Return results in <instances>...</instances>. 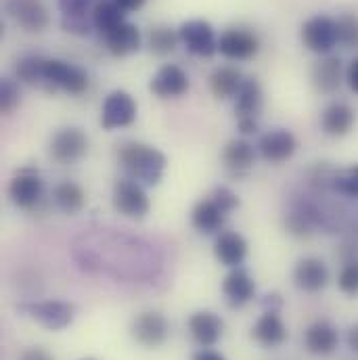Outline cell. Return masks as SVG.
Wrapping results in <instances>:
<instances>
[{
	"label": "cell",
	"mask_w": 358,
	"mask_h": 360,
	"mask_svg": "<svg viewBox=\"0 0 358 360\" xmlns=\"http://www.w3.org/2000/svg\"><path fill=\"white\" fill-rule=\"evenodd\" d=\"M120 164L130 179L143 184H158L166 170V155L143 143H128L120 149Z\"/></svg>",
	"instance_id": "6da1fadb"
},
{
	"label": "cell",
	"mask_w": 358,
	"mask_h": 360,
	"mask_svg": "<svg viewBox=\"0 0 358 360\" xmlns=\"http://www.w3.org/2000/svg\"><path fill=\"white\" fill-rule=\"evenodd\" d=\"M44 89L65 90L70 94H80L89 89V76L78 65H72L61 59H46L44 65Z\"/></svg>",
	"instance_id": "7a4b0ae2"
},
{
	"label": "cell",
	"mask_w": 358,
	"mask_h": 360,
	"mask_svg": "<svg viewBox=\"0 0 358 360\" xmlns=\"http://www.w3.org/2000/svg\"><path fill=\"white\" fill-rule=\"evenodd\" d=\"M302 42L317 55H327L340 42L338 21L327 15H317L302 25Z\"/></svg>",
	"instance_id": "3957f363"
},
{
	"label": "cell",
	"mask_w": 358,
	"mask_h": 360,
	"mask_svg": "<svg viewBox=\"0 0 358 360\" xmlns=\"http://www.w3.org/2000/svg\"><path fill=\"white\" fill-rule=\"evenodd\" d=\"M113 205L126 218H145L151 207L145 188L132 179H120L113 184Z\"/></svg>",
	"instance_id": "277c9868"
},
{
	"label": "cell",
	"mask_w": 358,
	"mask_h": 360,
	"mask_svg": "<svg viewBox=\"0 0 358 360\" xmlns=\"http://www.w3.org/2000/svg\"><path fill=\"white\" fill-rule=\"evenodd\" d=\"M42 193L44 182L34 168H21L8 184V197L21 210H34L40 203Z\"/></svg>",
	"instance_id": "5b68a950"
},
{
	"label": "cell",
	"mask_w": 358,
	"mask_h": 360,
	"mask_svg": "<svg viewBox=\"0 0 358 360\" xmlns=\"http://www.w3.org/2000/svg\"><path fill=\"white\" fill-rule=\"evenodd\" d=\"M179 36L188 53L197 57H212L218 51V38L214 27L203 19L184 21L179 27Z\"/></svg>",
	"instance_id": "8992f818"
},
{
	"label": "cell",
	"mask_w": 358,
	"mask_h": 360,
	"mask_svg": "<svg viewBox=\"0 0 358 360\" xmlns=\"http://www.w3.org/2000/svg\"><path fill=\"white\" fill-rule=\"evenodd\" d=\"M89 151V139L80 128H63L59 130L49 147V155L57 164H74L82 160Z\"/></svg>",
	"instance_id": "52a82bcc"
},
{
	"label": "cell",
	"mask_w": 358,
	"mask_h": 360,
	"mask_svg": "<svg viewBox=\"0 0 358 360\" xmlns=\"http://www.w3.org/2000/svg\"><path fill=\"white\" fill-rule=\"evenodd\" d=\"M218 51L226 59L248 61L254 59L260 51V40L254 32L243 27H231L218 38Z\"/></svg>",
	"instance_id": "ba28073f"
},
{
	"label": "cell",
	"mask_w": 358,
	"mask_h": 360,
	"mask_svg": "<svg viewBox=\"0 0 358 360\" xmlns=\"http://www.w3.org/2000/svg\"><path fill=\"white\" fill-rule=\"evenodd\" d=\"M134 120H136V103H134V98L124 90H113L103 103L101 126L105 130H115V128L130 126Z\"/></svg>",
	"instance_id": "9c48e42d"
},
{
	"label": "cell",
	"mask_w": 358,
	"mask_h": 360,
	"mask_svg": "<svg viewBox=\"0 0 358 360\" xmlns=\"http://www.w3.org/2000/svg\"><path fill=\"white\" fill-rule=\"evenodd\" d=\"M27 312L44 329L59 331V329H65L72 325V321L76 316V306L70 302H61V300H49V302L30 304Z\"/></svg>",
	"instance_id": "30bf717a"
},
{
	"label": "cell",
	"mask_w": 358,
	"mask_h": 360,
	"mask_svg": "<svg viewBox=\"0 0 358 360\" xmlns=\"http://www.w3.org/2000/svg\"><path fill=\"white\" fill-rule=\"evenodd\" d=\"M6 11L13 21L25 32L40 34L49 27V8L42 0H8Z\"/></svg>",
	"instance_id": "8fae6325"
},
{
	"label": "cell",
	"mask_w": 358,
	"mask_h": 360,
	"mask_svg": "<svg viewBox=\"0 0 358 360\" xmlns=\"http://www.w3.org/2000/svg\"><path fill=\"white\" fill-rule=\"evenodd\" d=\"M168 323L160 312H141L130 323V335L145 348H158L168 340Z\"/></svg>",
	"instance_id": "7c38bea8"
},
{
	"label": "cell",
	"mask_w": 358,
	"mask_h": 360,
	"mask_svg": "<svg viewBox=\"0 0 358 360\" xmlns=\"http://www.w3.org/2000/svg\"><path fill=\"white\" fill-rule=\"evenodd\" d=\"M149 90L160 98H177L188 90V76L174 63L162 65L151 78Z\"/></svg>",
	"instance_id": "4fadbf2b"
},
{
	"label": "cell",
	"mask_w": 358,
	"mask_h": 360,
	"mask_svg": "<svg viewBox=\"0 0 358 360\" xmlns=\"http://www.w3.org/2000/svg\"><path fill=\"white\" fill-rule=\"evenodd\" d=\"M295 149H298L295 136L289 130H283V128L270 130L260 139V153L270 164L287 162L295 153Z\"/></svg>",
	"instance_id": "5bb4252c"
},
{
	"label": "cell",
	"mask_w": 358,
	"mask_h": 360,
	"mask_svg": "<svg viewBox=\"0 0 358 360\" xmlns=\"http://www.w3.org/2000/svg\"><path fill=\"white\" fill-rule=\"evenodd\" d=\"M105 36V44H107V51L113 55V57H128L132 53H136L141 49V32L134 23H120L115 25L113 30H109Z\"/></svg>",
	"instance_id": "9a60e30c"
},
{
	"label": "cell",
	"mask_w": 358,
	"mask_h": 360,
	"mask_svg": "<svg viewBox=\"0 0 358 360\" xmlns=\"http://www.w3.org/2000/svg\"><path fill=\"white\" fill-rule=\"evenodd\" d=\"M222 319L210 310H201V312H195L191 319H188V331L193 335V340L203 346V348H210L214 346L220 338H222Z\"/></svg>",
	"instance_id": "2e32d148"
},
{
	"label": "cell",
	"mask_w": 358,
	"mask_h": 360,
	"mask_svg": "<svg viewBox=\"0 0 358 360\" xmlns=\"http://www.w3.org/2000/svg\"><path fill=\"white\" fill-rule=\"evenodd\" d=\"M293 281L302 291L317 293L327 285L329 270L325 266V262L319 258H304L298 262V266L293 270Z\"/></svg>",
	"instance_id": "e0dca14e"
},
{
	"label": "cell",
	"mask_w": 358,
	"mask_h": 360,
	"mask_svg": "<svg viewBox=\"0 0 358 360\" xmlns=\"http://www.w3.org/2000/svg\"><path fill=\"white\" fill-rule=\"evenodd\" d=\"M222 291L226 295V302L231 306L239 308V306H245L254 297L256 283H254V278L250 276L248 270L233 269L226 274V278L222 283Z\"/></svg>",
	"instance_id": "ac0fdd59"
},
{
	"label": "cell",
	"mask_w": 358,
	"mask_h": 360,
	"mask_svg": "<svg viewBox=\"0 0 358 360\" xmlns=\"http://www.w3.org/2000/svg\"><path fill=\"white\" fill-rule=\"evenodd\" d=\"M214 254L220 260V264L231 266V269H239V264L248 256V241L237 231H224L216 239Z\"/></svg>",
	"instance_id": "d6986e66"
},
{
	"label": "cell",
	"mask_w": 358,
	"mask_h": 360,
	"mask_svg": "<svg viewBox=\"0 0 358 360\" xmlns=\"http://www.w3.org/2000/svg\"><path fill=\"white\" fill-rule=\"evenodd\" d=\"M338 331L331 323L327 321H317L312 323L308 329H306V335H304V344L308 348L310 354H317V356H327L331 354L335 348H338Z\"/></svg>",
	"instance_id": "ffe728a7"
},
{
	"label": "cell",
	"mask_w": 358,
	"mask_h": 360,
	"mask_svg": "<svg viewBox=\"0 0 358 360\" xmlns=\"http://www.w3.org/2000/svg\"><path fill=\"white\" fill-rule=\"evenodd\" d=\"M252 338L264 346V348H276L287 340V327L283 323V319L279 316V312H264L258 323L252 329Z\"/></svg>",
	"instance_id": "44dd1931"
},
{
	"label": "cell",
	"mask_w": 358,
	"mask_h": 360,
	"mask_svg": "<svg viewBox=\"0 0 358 360\" xmlns=\"http://www.w3.org/2000/svg\"><path fill=\"white\" fill-rule=\"evenodd\" d=\"M222 160H224V166L233 174L241 176V174H248L254 168V164H256V151H254V147L248 141L235 139V141H229L226 143V147L222 151Z\"/></svg>",
	"instance_id": "7402d4cb"
},
{
	"label": "cell",
	"mask_w": 358,
	"mask_h": 360,
	"mask_svg": "<svg viewBox=\"0 0 358 360\" xmlns=\"http://www.w3.org/2000/svg\"><path fill=\"white\" fill-rule=\"evenodd\" d=\"M310 78H312V86L319 92L323 94L335 92L342 84V61L338 57H325L317 61L312 65Z\"/></svg>",
	"instance_id": "603a6c76"
},
{
	"label": "cell",
	"mask_w": 358,
	"mask_h": 360,
	"mask_svg": "<svg viewBox=\"0 0 358 360\" xmlns=\"http://www.w3.org/2000/svg\"><path fill=\"white\" fill-rule=\"evenodd\" d=\"M224 218H226V212L212 197L210 199H201L193 207V214H191L193 226L199 233H205V235H212V233L220 231L222 224H224Z\"/></svg>",
	"instance_id": "cb8c5ba5"
},
{
	"label": "cell",
	"mask_w": 358,
	"mask_h": 360,
	"mask_svg": "<svg viewBox=\"0 0 358 360\" xmlns=\"http://www.w3.org/2000/svg\"><path fill=\"white\" fill-rule=\"evenodd\" d=\"M354 111L346 103H331L323 111V130L329 136H346L354 126Z\"/></svg>",
	"instance_id": "d4e9b609"
},
{
	"label": "cell",
	"mask_w": 358,
	"mask_h": 360,
	"mask_svg": "<svg viewBox=\"0 0 358 360\" xmlns=\"http://www.w3.org/2000/svg\"><path fill=\"white\" fill-rule=\"evenodd\" d=\"M243 74L237 70V68H231V65H224V68H218L212 76H210V89L212 94L216 98H231V96H237V92L243 86Z\"/></svg>",
	"instance_id": "484cf974"
},
{
	"label": "cell",
	"mask_w": 358,
	"mask_h": 360,
	"mask_svg": "<svg viewBox=\"0 0 358 360\" xmlns=\"http://www.w3.org/2000/svg\"><path fill=\"white\" fill-rule=\"evenodd\" d=\"M262 111V89L258 80L248 78L241 90L237 92L235 113L237 117H256Z\"/></svg>",
	"instance_id": "4316f807"
},
{
	"label": "cell",
	"mask_w": 358,
	"mask_h": 360,
	"mask_svg": "<svg viewBox=\"0 0 358 360\" xmlns=\"http://www.w3.org/2000/svg\"><path fill=\"white\" fill-rule=\"evenodd\" d=\"M124 8L115 2V0H103L92 8V25L101 32L107 34L109 30H113L115 25L124 23Z\"/></svg>",
	"instance_id": "83f0119b"
},
{
	"label": "cell",
	"mask_w": 358,
	"mask_h": 360,
	"mask_svg": "<svg viewBox=\"0 0 358 360\" xmlns=\"http://www.w3.org/2000/svg\"><path fill=\"white\" fill-rule=\"evenodd\" d=\"M53 197H55V203L63 210V212H68V214H76V212H80L82 207H84V191H82V186L80 184H76V182H70V180H65V182H59L57 186H55V191H53Z\"/></svg>",
	"instance_id": "f1b7e54d"
},
{
	"label": "cell",
	"mask_w": 358,
	"mask_h": 360,
	"mask_svg": "<svg viewBox=\"0 0 358 360\" xmlns=\"http://www.w3.org/2000/svg\"><path fill=\"white\" fill-rule=\"evenodd\" d=\"M44 65H46V59H42V57H36V55L21 57V59L17 61L15 76H17V80L23 82V84L42 86V89H44Z\"/></svg>",
	"instance_id": "f546056e"
},
{
	"label": "cell",
	"mask_w": 358,
	"mask_h": 360,
	"mask_svg": "<svg viewBox=\"0 0 358 360\" xmlns=\"http://www.w3.org/2000/svg\"><path fill=\"white\" fill-rule=\"evenodd\" d=\"M179 40V32H174L170 25H155L149 32V49H151V53H155L160 57L174 53Z\"/></svg>",
	"instance_id": "4dcf8cb0"
},
{
	"label": "cell",
	"mask_w": 358,
	"mask_h": 360,
	"mask_svg": "<svg viewBox=\"0 0 358 360\" xmlns=\"http://www.w3.org/2000/svg\"><path fill=\"white\" fill-rule=\"evenodd\" d=\"M338 38L344 46L358 49V15H342L338 19Z\"/></svg>",
	"instance_id": "1f68e13d"
},
{
	"label": "cell",
	"mask_w": 358,
	"mask_h": 360,
	"mask_svg": "<svg viewBox=\"0 0 358 360\" xmlns=\"http://www.w3.org/2000/svg\"><path fill=\"white\" fill-rule=\"evenodd\" d=\"M19 101H21V94H19L17 82L11 78H2V82H0V111L4 115L13 113L19 107Z\"/></svg>",
	"instance_id": "d6a6232c"
},
{
	"label": "cell",
	"mask_w": 358,
	"mask_h": 360,
	"mask_svg": "<svg viewBox=\"0 0 358 360\" xmlns=\"http://www.w3.org/2000/svg\"><path fill=\"white\" fill-rule=\"evenodd\" d=\"M333 188L346 197H358V166L338 172L331 180Z\"/></svg>",
	"instance_id": "836d02e7"
},
{
	"label": "cell",
	"mask_w": 358,
	"mask_h": 360,
	"mask_svg": "<svg viewBox=\"0 0 358 360\" xmlns=\"http://www.w3.org/2000/svg\"><path fill=\"white\" fill-rule=\"evenodd\" d=\"M285 226H287V231H289L291 235L306 237V235H310V231H312V218H310V214L293 212V214L287 216Z\"/></svg>",
	"instance_id": "e575fe53"
},
{
	"label": "cell",
	"mask_w": 358,
	"mask_h": 360,
	"mask_svg": "<svg viewBox=\"0 0 358 360\" xmlns=\"http://www.w3.org/2000/svg\"><path fill=\"white\" fill-rule=\"evenodd\" d=\"M338 285L344 293H350V295L358 293V260L346 262V266L340 272Z\"/></svg>",
	"instance_id": "d590c367"
},
{
	"label": "cell",
	"mask_w": 358,
	"mask_h": 360,
	"mask_svg": "<svg viewBox=\"0 0 358 360\" xmlns=\"http://www.w3.org/2000/svg\"><path fill=\"white\" fill-rule=\"evenodd\" d=\"M63 19H87L90 0H59Z\"/></svg>",
	"instance_id": "8d00e7d4"
},
{
	"label": "cell",
	"mask_w": 358,
	"mask_h": 360,
	"mask_svg": "<svg viewBox=\"0 0 358 360\" xmlns=\"http://www.w3.org/2000/svg\"><path fill=\"white\" fill-rule=\"evenodd\" d=\"M212 199H214L226 214L233 212L235 207H239V197H237L229 186H216L214 193H212Z\"/></svg>",
	"instance_id": "74e56055"
},
{
	"label": "cell",
	"mask_w": 358,
	"mask_h": 360,
	"mask_svg": "<svg viewBox=\"0 0 358 360\" xmlns=\"http://www.w3.org/2000/svg\"><path fill=\"white\" fill-rule=\"evenodd\" d=\"M61 25L65 32L76 34V36H89L90 32V23L87 19H63Z\"/></svg>",
	"instance_id": "f35d334b"
},
{
	"label": "cell",
	"mask_w": 358,
	"mask_h": 360,
	"mask_svg": "<svg viewBox=\"0 0 358 360\" xmlns=\"http://www.w3.org/2000/svg\"><path fill=\"white\" fill-rule=\"evenodd\" d=\"M19 360H53V356L42 348H30L19 356Z\"/></svg>",
	"instance_id": "ab89813d"
},
{
	"label": "cell",
	"mask_w": 358,
	"mask_h": 360,
	"mask_svg": "<svg viewBox=\"0 0 358 360\" xmlns=\"http://www.w3.org/2000/svg\"><path fill=\"white\" fill-rule=\"evenodd\" d=\"M262 306H264L267 312H279V308L283 306V300H281L279 293H269V295L262 300Z\"/></svg>",
	"instance_id": "60d3db41"
},
{
	"label": "cell",
	"mask_w": 358,
	"mask_h": 360,
	"mask_svg": "<svg viewBox=\"0 0 358 360\" xmlns=\"http://www.w3.org/2000/svg\"><path fill=\"white\" fill-rule=\"evenodd\" d=\"M239 130L243 134H254L258 130V122L256 117H239Z\"/></svg>",
	"instance_id": "b9f144b4"
},
{
	"label": "cell",
	"mask_w": 358,
	"mask_h": 360,
	"mask_svg": "<svg viewBox=\"0 0 358 360\" xmlns=\"http://www.w3.org/2000/svg\"><path fill=\"white\" fill-rule=\"evenodd\" d=\"M348 86L358 94V57L350 63V68H348Z\"/></svg>",
	"instance_id": "7bdbcfd3"
},
{
	"label": "cell",
	"mask_w": 358,
	"mask_h": 360,
	"mask_svg": "<svg viewBox=\"0 0 358 360\" xmlns=\"http://www.w3.org/2000/svg\"><path fill=\"white\" fill-rule=\"evenodd\" d=\"M115 2H117L126 13H132V11H139L147 0H115Z\"/></svg>",
	"instance_id": "ee69618b"
},
{
	"label": "cell",
	"mask_w": 358,
	"mask_h": 360,
	"mask_svg": "<svg viewBox=\"0 0 358 360\" xmlns=\"http://www.w3.org/2000/svg\"><path fill=\"white\" fill-rule=\"evenodd\" d=\"M193 360H226L220 352H214V350H201V352H197Z\"/></svg>",
	"instance_id": "f6af8a7d"
},
{
	"label": "cell",
	"mask_w": 358,
	"mask_h": 360,
	"mask_svg": "<svg viewBox=\"0 0 358 360\" xmlns=\"http://www.w3.org/2000/svg\"><path fill=\"white\" fill-rule=\"evenodd\" d=\"M348 346H350L352 352H357L358 354V323L357 325H352L350 331H348Z\"/></svg>",
	"instance_id": "bcb514c9"
},
{
	"label": "cell",
	"mask_w": 358,
	"mask_h": 360,
	"mask_svg": "<svg viewBox=\"0 0 358 360\" xmlns=\"http://www.w3.org/2000/svg\"><path fill=\"white\" fill-rule=\"evenodd\" d=\"M84 360H94V359H84Z\"/></svg>",
	"instance_id": "7dc6e473"
}]
</instances>
